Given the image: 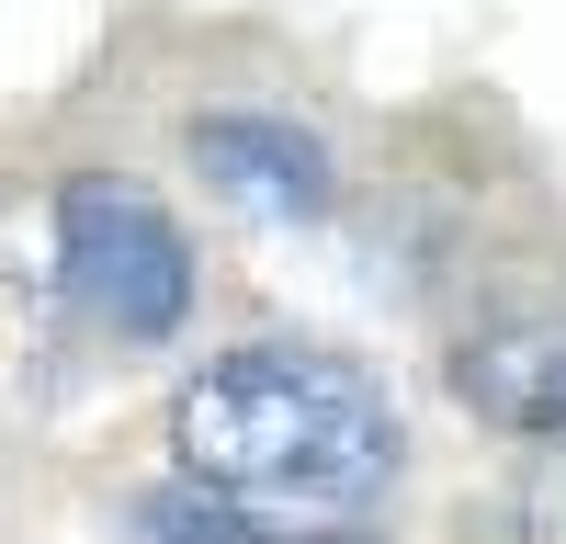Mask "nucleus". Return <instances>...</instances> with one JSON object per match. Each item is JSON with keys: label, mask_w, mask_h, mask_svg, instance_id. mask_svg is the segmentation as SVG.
<instances>
[{"label": "nucleus", "mask_w": 566, "mask_h": 544, "mask_svg": "<svg viewBox=\"0 0 566 544\" xmlns=\"http://www.w3.org/2000/svg\"><path fill=\"white\" fill-rule=\"evenodd\" d=\"M170 453L193 488H227L250 511L363 522L397 488L408 431L363 363L317 341H239L170 397Z\"/></svg>", "instance_id": "1"}, {"label": "nucleus", "mask_w": 566, "mask_h": 544, "mask_svg": "<svg viewBox=\"0 0 566 544\" xmlns=\"http://www.w3.org/2000/svg\"><path fill=\"white\" fill-rule=\"evenodd\" d=\"M57 284L91 329L114 341H170L193 317V239L181 216L125 170H80L57 181Z\"/></svg>", "instance_id": "2"}, {"label": "nucleus", "mask_w": 566, "mask_h": 544, "mask_svg": "<svg viewBox=\"0 0 566 544\" xmlns=\"http://www.w3.org/2000/svg\"><path fill=\"white\" fill-rule=\"evenodd\" d=\"M193 170L216 181L239 216H328L340 170H328V136L295 125V114H261V103H227V114H193Z\"/></svg>", "instance_id": "3"}, {"label": "nucleus", "mask_w": 566, "mask_h": 544, "mask_svg": "<svg viewBox=\"0 0 566 544\" xmlns=\"http://www.w3.org/2000/svg\"><path fill=\"white\" fill-rule=\"evenodd\" d=\"M453 397L510 442H566V317H488V329H464Z\"/></svg>", "instance_id": "4"}, {"label": "nucleus", "mask_w": 566, "mask_h": 544, "mask_svg": "<svg viewBox=\"0 0 566 544\" xmlns=\"http://www.w3.org/2000/svg\"><path fill=\"white\" fill-rule=\"evenodd\" d=\"M136 533L148 544H374L363 522H306V511H250V499H227V488H193V477H170L136 499Z\"/></svg>", "instance_id": "5"}, {"label": "nucleus", "mask_w": 566, "mask_h": 544, "mask_svg": "<svg viewBox=\"0 0 566 544\" xmlns=\"http://www.w3.org/2000/svg\"><path fill=\"white\" fill-rule=\"evenodd\" d=\"M522 544H566V442H555V465H533V488H522Z\"/></svg>", "instance_id": "6"}]
</instances>
